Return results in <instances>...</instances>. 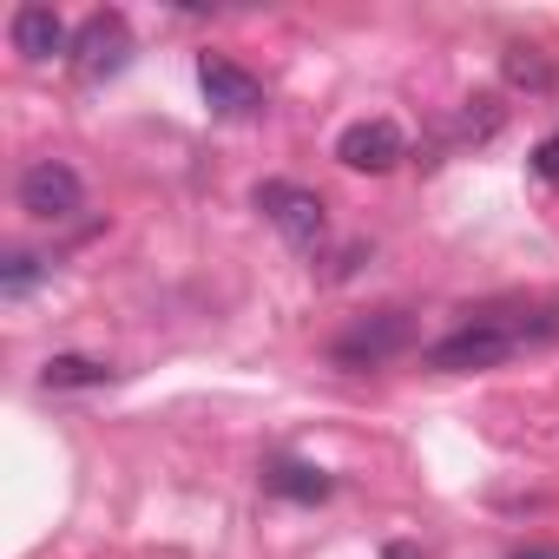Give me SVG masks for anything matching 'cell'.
<instances>
[{"label": "cell", "instance_id": "6da1fadb", "mask_svg": "<svg viewBox=\"0 0 559 559\" xmlns=\"http://www.w3.org/2000/svg\"><path fill=\"white\" fill-rule=\"evenodd\" d=\"M552 336H559V323L526 330V323H507V317H474V323L448 330L441 343H428V369L435 376H480V369L513 362L526 343H552Z\"/></svg>", "mask_w": 559, "mask_h": 559}, {"label": "cell", "instance_id": "7a4b0ae2", "mask_svg": "<svg viewBox=\"0 0 559 559\" xmlns=\"http://www.w3.org/2000/svg\"><path fill=\"white\" fill-rule=\"evenodd\" d=\"M250 204L270 217V230L284 237L297 257H323L330 250V204L310 191V185H290V178H263L250 191Z\"/></svg>", "mask_w": 559, "mask_h": 559}, {"label": "cell", "instance_id": "3957f363", "mask_svg": "<svg viewBox=\"0 0 559 559\" xmlns=\"http://www.w3.org/2000/svg\"><path fill=\"white\" fill-rule=\"evenodd\" d=\"M14 198H21V211H27L34 224H67V217H80L86 185H80V171H73L67 158H34V165L21 171Z\"/></svg>", "mask_w": 559, "mask_h": 559}, {"label": "cell", "instance_id": "277c9868", "mask_svg": "<svg viewBox=\"0 0 559 559\" xmlns=\"http://www.w3.org/2000/svg\"><path fill=\"white\" fill-rule=\"evenodd\" d=\"M408 343H415L408 310H382V317H362L356 330H343V336L330 343V362H336V369H382V362H395Z\"/></svg>", "mask_w": 559, "mask_h": 559}, {"label": "cell", "instance_id": "5b68a950", "mask_svg": "<svg viewBox=\"0 0 559 559\" xmlns=\"http://www.w3.org/2000/svg\"><path fill=\"white\" fill-rule=\"evenodd\" d=\"M126 60H132V27H126V14H119V8L86 14L80 34H73V67H80L86 80H112V73H126Z\"/></svg>", "mask_w": 559, "mask_h": 559}, {"label": "cell", "instance_id": "8992f818", "mask_svg": "<svg viewBox=\"0 0 559 559\" xmlns=\"http://www.w3.org/2000/svg\"><path fill=\"white\" fill-rule=\"evenodd\" d=\"M198 86H204V106L224 112V119H257L263 112V80L243 73L224 53H198Z\"/></svg>", "mask_w": 559, "mask_h": 559}, {"label": "cell", "instance_id": "52a82bcc", "mask_svg": "<svg viewBox=\"0 0 559 559\" xmlns=\"http://www.w3.org/2000/svg\"><path fill=\"white\" fill-rule=\"evenodd\" d=\"M336 158L349 165V171H395L402 158H408V139H402V126L395 119H356V126H343V139H336Z\"/></svg>", "mask_w": 559, "mask_h": 559}, {"label": "cell", "instance_id": "ba28073f", "mask_svg": "<svg viewBox=\"0 0 559 559\" xmlns=\"http://www.w3.org/2000/svg\"><path fill=\"white\" fill-rule=\"evenodd\" d=\"M8 34H14V53H21V60H34V67H47V60L73 53V34H67V21H60L53 8H40V0H27V8H14Z\"/></svg>", "mask_w": 559, "mask_h": 559}, {"label": "cell", "instance_id": "9c48e42d", "mask_svg": "<svg viewBox=\"0 0 559 559\" xmlns=\"http://www.w3.org/2000/svg\"><path fill=\"white\" fill-rule=\"evenodd\" d=\"M263 487H270L276 500H297V507H317V500L336 493V480H330L323 467H310V461H270V467H263Z\"/></svg>", "mask_w": 559, "mask_h": 559}, {"label": "cell", "instance_id": "30bf717a", "mask_svg": "<svg viewBox=\"0 0 559 559\" xmlns=\"http://www.w3.org/2000/svg\"><path fill=\"white\" fill-rule=\"evenodd\" d=\"M106 382H112V362L99 356H53L40 369V389H106Z\"/></svg>", "mask_w": 559, "mask_h": 559}, {"label": "cell", "instance_id": "8fae6325", "mask_svg": "<svg viewBox=\"0 0 559 559\" xmlns=\"http://www.w3.org/2000/svg\"><path fill=\"white\" fill-rule=\"evenodd\" d=\"M40 276H47V263H40L34 250H8V263H0V290H8V297H27Z\"/></svg>", "mask_w": 559, "mask_h": 559}, {"label": "cell", "instance_id": "7c38bea8", "mask_svg": "<svg viewBox=\"0 0 559 559\" xmlns=\"http://www.w3.org/2000/svg\"><path fill=\"white\" fill-rule=\"evenodd\" d=\"M533 171H539L546 185H559V139H539V145H533Z\"/></svg>", "mask_w": 559, "mask_h": 559}, {"label": "cell", "instance_id": "4fadbf2b", "mask_svg": "<svg viewBox=\"0 0 559 559\" xmlns=\"http://www.w3.org/2000/svg\"><path fill=\"white\" fill-rule=\"evenodd\" d=\"M513 559H559V546H520Z\"/></svg>", "mask_w": 559, "mask_h": 559}, {"label": "cell", "instance_id": "5bb4252c", "mask_svg": "<svg viewBox=\"0 0 559 559\" xmlns=\"http://www.w3.org/2000/svg\"><path fill=\"white\" fill-rule=\"evenodd\" d=\"M382 559H421V552H415V546H389Z\"/></svg>", "mask_w": 559, "mask_h": 559}]
</instances>
